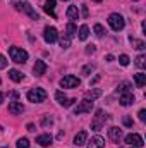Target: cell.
Segmentation results:
<instances>
[{
    "instance_id": "cell-15",
    "label": "cell",
    "mask_w": 146,
    "mask_h": 148,
    "mask_svg": "<svg viewBox=\"0 0 146 148\" xmlns=\"http://www.w3.org/2000/svg\"><path fill=\"white\" fill-rule=\"evenodd\" d=\"M86 141H88V133L86 131H79L76 134V138H74V145L76 147H83V145H86Z\"/></svg>"
},
{
    "instance_id": "cell-44",
    "label": "cell",
    "mask_w": 146,
    "mask_h": 148,
    "mask_svg": "<svg viewBox=\"0 0 146 148\" xmlns=\"http://www.w3.org/2000/svg\"><path fill=\"white\" fill-rule=\"evenodd\" d=\"M95 2H102V0H95Z\"/></svg>"
},
{
    "instance_id": "cell-3",
    "label": "cell",
    "mask_w": 146,
    "mask_h": 148,
    "mask_svg": "<svg viewBox=\"0 0 146 148\" xmlns=\"http://www.w3.org/2000/svg\"><path fill=\"white\" fill-rule=\"evenodd\" d=\"M28 100L33 102V103H41L46 100V91L43 88H33L28 91Z\"/></svg>"
},
{
    "instance_id": "cell-9",
    "label": "cell",
    "mask_w": 146,
    "mask_h": 148,
    "mask_svg": "<svg viewBox=\"0 0 146 148\" xmlns=\"http://www.w3.org/2000/svg\"><path fill=\"white\" fill-rule=\"evenodd\" d=\"M43 38H45V41L46 43H55L57 41V38H59V33H57V29L55 28H50V26H46L45 28V33H43Z\"/></svg>"
},
{
    "instance_id": "cell-47",
    "label": "cell",
    "mask_w": 146,
    "mask_h": 148,
    "mask_svg": "<svg viewBox=\"0 0 146 148\" xmlns=\"http://www.w3.org/2000/svg\"><path fill=\"white\" fill-rule=\"evenodd\" d=\"M134 2H136V0H134Z\"/></svg>"
},
{
    "instance_id": "cell-19",
    "label": "cell",
    "mask_w": 146,
    "mask_h": 148,
    "mask_svg": "<svg viewBox=\"0 0 146 148\" xmlns=\"http://www.w3.org/2000/svg\"><path fill=\"white\" fill-rule=\"evenodd\" d=\"M134 83H136V86H138V88H143V86L146 84V74L145 73L134 74Z\"/></svg>"
},
{
    "instance_id": "cell-29",
    "label": "cell",
    "mask_w": 146,
    "mask_h": 148,
    "mask_svg": "<svg viewBox=\"0 0 146 148\" xmlns=\"http://www.w3.org/2000/svg\"><path fill=\"white\" fill-rule=\"evenodd\" d=\"M60 47L62 48H69L71 47V38L67 36V35H64V36L60 38Z\"/></svg>"
},
{
    "instance_id": "cell-18",
    "label": "cell",
    "mask_w": 146,
    "mask_h": 148,
    "mask_svg": "<svg viewBox=\"0 0 146 148\" xmlns=\"http://www.w3.org/2000/svg\"><path fill=\"white\" fill-rule=\"evenodd\" d=\"M88 148H105V141L102 136H95L91 138V141L88 143Z\"/></svg>"
},
{
    "instance_id": "cell-23",
    "label": "cell",
    "mask_w": 146,
    "mask_h": 148,
    "mask_svg": "<svg viewBox=\"0 0 146 148\" xmlns=\"http://www.w3.org/2000/svg\"><path fill=\"white\" fill-rule=\"evenodd\" d=\"M65 29H67V33H65V35H67L69 38H74L76 35H77V28H76V24H74V23H69V24L65 26Z\"/></svg>"
},
{
    "instance_id": "cell-14",
    "label": "cell",
    "mask_w": 146,
    "mask_h": 148,
    "mask_svg": "<svg viewBox=\"0 0 146 148\" xmlns=\"http://www.w3.org/2000/svg\"><path fill=\"white\" fill-rule=\"evenodd\" d=\"M108 138L112 141H115V143H119L120 141V138H122V129H119V127H110L108 129Z\"/></svg>"
},
{
    "instance_id": "cell-48",
    "label": "cell",
    "mask_w": 146,
    "mask_h": 148,
    "mask_svg": "<svg viewBox=\"0 0 146 148\" xmlns=\"http://www.w3.org/2000/svg\"><path fill=\"white\" fill-rule=\"evenodd\" d=\"M65 2H67V0H65Z\"/></svg>"
},
{
    "instance_id": "cell-33",
    "label": "cell",
    "mask_w": 146,
    "mask_h": 148,
    "mask_svg": "<svg viewBox=\"0 0 146 148\" xmlns=\"http://www.w3.org/2000/svg\"><path fill=\"white\" fill-rule=\"evenodd\" d=\"M122 122H124V126H127V127H132V119H131L129 115H124Z\"/></svg>"
},
{
    "instance_id": "cell-10",
    "label": "cell",
    "mask_w": 146,
    "mask_h": 148,
    "mask_svg": "<svg viewBox=\"0 0 146 148\" xmlns=\"http://www.w3.org/2000/svg\"><path fill=\"white\" fill-rule=\"evenodd\" d=\"M55 98H57V102H59L62 107H71L74 102H76L74 98H67L62 91H57V93H55Z\"/></svg>"
},
{
    "instance_id": "cell-40",
    "label": "cell",
    "mask_w": 146,
    "mask_h": 148,
    "mask_svg": "<svg viewBox=\"0 0 146 148\" xmlns=\"http://www.w3.org/2000/svg\"><path fill=\"white\" fill-rule=\"evenodd\" d=\"M96 81H100V76H95V77H93V79H91V81H89V84H95V83H96Z\"/></svg>"
},
{
    "instance_id": "cell-7",
    "label": "cell",
    "mask_w": 146,
    "mask_h": 148,
    "mask_svg": "<svg viewBox=\"0 0 146 148\" xmlns=\"http://www.w3.org/2000/svg\"><path fill=\"white\" fill-rule=\"evenodd\" d=\"M126 143H127L129 147H132V148H141L143 145H145L143 138H141L139 134H136V133L127 134V136H126Z\"/></svg>"
},
{
    "instance_id": "cell-42",
    "label": "cell",
    "mask_w": 146,
    "mask_h": 148,
    "mask_svg": "<svg viewBox=\"0 0 146 148\" xmlns=\"http://www.w3.org/2000/svg\"><path fill=\"white\" fill-rule=\"evenodd\" d=\"M105 59H107V60H108V62H112V60H113V55H110V53H108V55H107V57H105Z\"/></svg>"
},
{
    "instance_id": "cell-11",
    "label": "cell",
    "mask_w": 146,
    "mask_h": 148,
    "mask_svg": "<svg viewBox=\"0 0 146 148\" xmlns=\"http://www.w3.org/2000/svg\"><path fill=\"white\" fill-rule=\"evenodd\" d=\"M120 105L122 107H127V105H132L134 103V95H132V91H129V93H120Z\"/></svg>"
},
{
    "instance_id": "cell-4",
    "label": "cell",
    "mask_w": 146,
    "mask_h": 148,
    "mask_svg": "<svg viewBox=\"0 0 146 148\" xmlns=\"http://www.w3.org/2000/svg\"><path fill=\"white\" fill-rule=\"evenodd\" d=\"M108 24L113 31H122L124 26H126V21H124V17H122L120 14H110L108 16Z\"/></svg>"
},
{
    "instance_id": "cell-45",
    "label": "cell",
    "mask_w": 146,
    "mask_h": 148,
    "mask_svg": "<svg viewBox=\"0 0 146 148\" xmlns=\"http://www.w3.org/2000/svg\"><path fill=\"white\" fill-rule=\"evenodd\" d=\"M3 148H9V147H3Z\"/></svg>"
},
{
    "instance_id": "cell-25",
    "label": "cell",
    "mask_w": 146,
    "mask_h": 148,
    "mask_svg": "<svg viewBox=\"0 0 146 148\" xmlns=\"http://www.w3.org/2000/svg\"><path fill=\"white\" fill-rule=\"evenodd\" d=\"M52 124H53V119H52L50 115H43L41 121H40V126H41V127H48V126H52Z\"/></svg>"
},
{
    "instance_id": "cell-13",
    "label": "cell",
    "mask_w": 146,
    "mask_h": 148,
    "mask_svg": "<svg viewBox=\"0 0 146 148\" xmlns=\"http://www.w3.org/2000/svg\"><path fill=\"white\" fill-rule=\"evenodd\" d=\"M43 10L48 16H52L53 19H57V14H55V0H46L45 5H43Z\"/></svg>"
},
{
    "instance_id": "cell-30",
    "label": "cell",
    "mask_w": 146,
    "mask_h": 148,
    "mask_svg": "<svg viewBox=\"0 0 146 148\" xmlns=\"http://www.w3.org/2000/svg\"><path fill=\"white\" fill-rule=\"evenodd\" d=\"M17 148H29V140L28 138H21L17 141Z\"/></svg>"
},
{
    "instance_id": "cell-37",
    "label": "cell",
    "mask_w": 146,
    "mask_h": 148,
    "mask_svg": "<svg viewBox=\"0 0 146 148\" xmlns=\"http://www.w3.org/2000/svg\"><path fill=\"white\" fill-rule=\"evenodd\" d=\"M138 115H139V121H141V122H145V121H146V110H145V109H141Z\"/></svg>"
},
{
    "instance_id": "cell-5",
    "label": "cell",
    "mask_w": 146,
    "mask_h": 148,
    "mask_svg": "<svg viewBox=\"0 0 146 148\" xmlns=\"http://www.w3.org/2000/svg\"><path fill=\"white\" fill-rule=\"evenodd\" d=\"M16 9L17 10H21V12H24V14H28L33 21H38L40 19V16H38V12L33 9V5L29 3V2H23V3H16Z\"/></svg>"
},
{
    "instance_id": "cell-17",
    "label": "cell",
    "mask_w": 146,
    "mask_h": 148,
    "mask_svg": "<svg viewBox=\"0 0 146 148\" xmlns=\"http://www.w3.org/2000/svg\"><path fill=\"white\" fill-rule=\"evenodd\" d=\"M33 73L36 74V76H43V74L46 73V64L43 60H36L35 66H33Z\"/></svg>"
},
{
    "instance_id": "cell-8",
    "label": "cell",
    "mask_w": 146,
    "mask_h": 148,
    "mask_svg": "<svg viewBox=\"0 0 146 148\" xmlns=\"http://www.w3.org/2000/svg\"><path fill=\"white\" fill-rule=\"evenodd\" d=\"M91 110H93V102L84 98V100L74 109V114H76V115H81V114H89Z\"/></svg>"
},
{
    "instance_id": "cell-22",
    "label": "cell",
    "mask_w": 146,
    "mask_h": 148,
    "mask_svg": "<svg viewBox=\"0 0 146 148\" xmlns=\"http://www.w3.org/2000/svg\"><path fill=\"white\" fill-rule=\"evenodd\" d=\"M65 14H67V17L71 19V23H72L74 19H79V10H77V7H76V5H71V7L67 9V12H65Z\"/></svg>"
},
{
    "instance_id": "cell-16",
    "label": "cell",
    "mask_w": 146,
    "mask_h": 148,
    "mask_svg": "<svg viewBox=\"0 0 146 148\" xmlns=\"http://www.w3.org/2000/svg\"><path fill=\"white\" fill-rule=\"evenodd\" d=\"M52 141H53L52 134H40V136L36 138V143L40 145V147H50Z\"/></svg>"
},
{
    "instance_id": "cell-2",
    "label": "cell",
    "mask_w": 146,
    "mask_h": 148,
    "mask_svg": "<svg viewBox=\"0 0 146 148\" xmlns=\"http://www.w3.org/2000/svg\"><path fill=\"white\" fill-rule=\"evenodd\" d=\"M107 114L102 110V109H98L96 110V115L93 117V121H91V129L93 131H102V127L105 126V122H107Z\"/></svg>"
},
{
    "instance_id": "cell-35",
    "label": "cell",
    "mask_w": 146,
    "mask_h": 148,
    "mask_svg": "<svg viewBox=\"0 0 146 148\" xmlns=\"http://www.w3.org/2000/svg\"><path fill=\"white\" fill-rule=\"evenodd\" d=\"M9 98H10L12 102H17V100H19V93H17V91H10V93H9Z\"/></svg>"
},
{
    "instance_id": "cell-32",
    "label": "cell",
    "mask_w": 146,
    "mask_h": 148,
    "mask_svg": "<svg viewBox=\"0 0 146 148\" xmlns=\"http://www.w3.org/2000/svg\"><path fill=\"white\" fill-rule=\"evenodd\" d=\"M119 62H120V66H129V62H131V59L126 55V53H122L120 57H119Z\"/></svg>"
},
{
    "instance_id": "cell-20",
    "label": "cell",
    "mask_w": 146,
    "mask_h": 148,
    "mask_svg": "<svg viewBox=\"0 0 146 148\" xmlns=\"http://www.w3.org/2000/svg\"><path fill=\"white\" fill-rule=\"evenodd\" d=\"M98 97H102V90H89V91L84 93V98H86V100H91V102L96 100Z\"/></svg>"
},
{
    "instance_id": "cell-38",
    "label": "cell",
    "mask_w": 146,
    "mask_h": 148,
    "mask_svg": "<svg viewBox=\"0 0 146 148\" xmlns=\"http://www.w3.org/2000/svg\"><path fill=\"white\" fill-rule=\"evenodd\" d=\"M95 50H96V47H95V45H88L86 53H95Z\"/></svg>"
},
{
    "instance_id": "cell-46",
    "label": "cell",
    "mask_w": 146,
    "mask_h": 148,
    "mask_svg": "<svg viewBox=\"0 0 146 148\" xmlns=\"http://www.w3.org/2000/svg\"><path fill=\"white\" fill-rule=\"evenodd\" d=\"M0 83H2V79H0Z\"/></svg>"
},
{
    "instance_id": "cell-24",
    "label": "cell",
    "mask_w": 146,
    "mask_h": 148,
    "mask_svg": "<svg viewBox=\"0 0 146 148\" xmlns=\"http://www.w3.org/2000/svg\"><path fill=\"white\" fill-rule=\"evenodd\" d=\"M88 35H89V28H88L86 24H83V26L79 28V40L84 41V40L88 38Z\"/></svg>"
},
{
    "instance_id": "cell-36",
    "label": "cell",
    "mask_w": 146,
    "mask_h": 148,
    "mask_svg": "<svg viewBox=\"0 0 146 148\" xmlns=\"http://www.w3.org/2000/svg\"><path fill=\"white\" fill-rule=\"evenodd\" d=\"M7 64H9V62H7V59L0 53V69H5V67H7Z\"/></svg>"
},
{
    "instance_id": "cell-34",
    "label": "cell",
    "mask_w": 146,
    "mask_h": 148,
    "mask_svg": "<svg viewBox=\"0 0 146 148\" xmlns=\"http://www.w3.org/2000/svg\"><path fill=\"white\" fill-rule=\"evenodd\" d=\"M93 69H95V66H93V64H89V66H84V67H83V74H86V76H88V74L91 73Z\"/></svg>"
},
{
    "instance_id": "cell-49",
    "label": "cell",
    "mask_w": 146,
    "mask_h": 148,
    "mask_svg": "<svg viewBox=\"0 0 146 148\" xmlns=\"http://www.w3.org/2000/svg\"><path fill=\"white\" fill-rule=\"evenodd\" d=\"M131 148H132V147H131Z\"/></svg>"
},
{
    "instance_id": "cell-12",
    "label": "cell",
    "mask_w": 146,
    "mask_h": 148,
    "mask_svg": "<svg viewBox=\"0 0 146 148\" xmlns=\"http://www.w3.org/2000/svg\"><path fill=\"white\" fill-rule=\"evenodd\" d=\"M9 112L12 114V115H17V114H23L24 112V105L17 100V102H10L9 103Z\"/></svg>"
},
{
    "instance_id": "cell-41",
    "label": "cell",
    "mask_w": 146,
    "mask_h": 148,
    "mask_svg": "<svg viewBox=\"0 0 146 148\" xmlns=\"http://www.w3.org/2000/svg\"><path fill=\"white\" fill-rule=\"evenodd\" d=\"M28 131H35V124L29 122V124H28Z\"/></svg>"
},
{
    "instance_id": "cell-39",
    "label": "cell",
    "mask_w": 146,
    "mask_h": 148,
    "mask_svg": "<svg viewBox=\"0 0 146 148\" xmlns=\"http://www.w3.org/2000/svg\"><path fill=\"white\" fill-rule=\"evenodd\" d=\"M83 16L88 17V7H86V5H83Z\"/></svg>"
},
{
    "instance_id": "cell-27",
    "label": "cell",
    "mask_w": 146,
    "mask_h": 148,
    "mask_svg": "<svg viewBox=\"0 0 146 148\" xmlns=\"http://www.w3.org/2000/svg\"><path fill=\"white\" fill-rule=\"evenodd\" d=\"M129 91H131V83L124 81L119 84V93H129Z\"/></svg>"
},
{
    "instance_id": "cell-21",
    "label": "cell",
    "mask_w": 146,
    "mask_h": 148,
    "mask_svg": "<svg viewBox=\"0 0 146 148\" xmlns=\"http://www.w3.org/2000/svg\"><path fill=\"white\" fill-rule=\"evenodd\" d=\"M9 77H10L12 81H16V83H19V81H23V77H24V74L21 73V71H17V69H10V71H9Z\"/></svg>"
},
{
    "instance_id": "cell-28",
    "label": "cell",
    "mask_w": 146,
    "mask_h": 148,
    "mask_svg": "<svg viewBox=\"0 0 146 148\" xmlns=\"http://www.w3.org/2000/svg\"><path fill=\"white\" fill-rule=\"evenodd\" d=\"M136 66H138L139 69H145V66H146V55L145 53L138 55V59H136Z\"/></svg>"
},
{
    "instance_id": "cell-6",
    "label": "cell",
    "mask_w": 146,
    "mask_h": 148,
    "mask_svg": "<svg viewBox=\"0 0 146 148\" xmlns=\"http://www.w3.org/2000/svg\"><path fill=\"white\" fill-rule=\"evenodd\" d=\"M81 84V79L77 76H72V74H67L60 79V86L62 88H77Z\"/></svg>"
},
{
    "instance_id": "cell-1",
    "label": "cell",
    "mask_w": 146,
    "mask_h": 148,
    "mask_svg": "<svg viewBox=\"0 0 146 148\" xmlns=\"http://www.w3.org/2000/svg\"><path fill=\"white\" fill-rule=\"evenodd\" d=\"M9 57L12 59V62L16 64H26L28 60V52L19 48V47H10L9 48Z\"/></svg>"
},
{
    "instance_id": "cell-26",
    "label": "cell",
    "mask_w": 146,
    "mask_h": 148,
    "mask_svg": "<svg viewBox=\"0 0 146 148\" xmlns=\"http://www.w3.org/2000/svg\"><path fill=\"white\" fill-rule=\"evenodd\" d=\"M131 40V43L134 45V48H138V50H145L146 48V45H145V41H141V40H136V38H129Z\"/></svg>"
},
{
    "instance_id": "cell-43",
    "label": "cell",
    "mask_w": 146,
    "mask_h": 148,
    "mask_svg": "<svg viewBox=\"0 0 146 148\" xmlns=\"http://www.w3.org/2000/svg\"><path fill=\"white\" fill-rule=\"evenodd\" d=\"M3 98H5V95H3V93H2V91H0V103H2V102H3Z\"/></svg>"
},
{
    "instance_id": "cell-31",
    "label": "cell",
    "mask_w": 146,
    "mask_h": 148,
    "mask_svg": "<svg viewBox=\"0 0 146 148\" xmlns=\"http://www.w3.org/2000/svg\"><path fill=\"white\" fill-rule=\"evenodd\" d=\"M103 33H105L103 26H102V24H95V35H96L98 38H102L103 36Z\"/></svg>"
}]
</instances>
